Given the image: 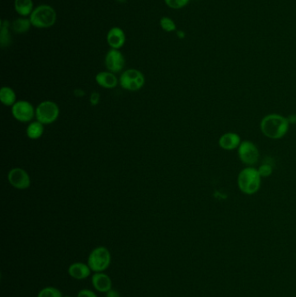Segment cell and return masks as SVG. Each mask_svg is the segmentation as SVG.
Instances as JSON below:
<instances>
[{
    "mask_svg": "<svg viewBox=\"0 0 296 297\" xmlns=\"http://www.w3.org/2000/svg\"><path fill=\"white\" fill-rule=\"evenodd\" d=\"M261 177L258 170L251 167L243 169L238 176L240 190L247 195L257 193L261 187Z\"/></svg>",
    "mask_w": 296,
    "mask_h": 297,
    "instance_id": "3957f363",
    "label": "cell"
},
{
    "mask_svg": "<svg viewBox=\"0 0 296 297\" xmlns=\"http://www.w3.org/2000/svg\"><path fill=\"white\" fill-rule=\"evenodd\" d=\"M241 138L237 133L229 132V133L223 134L222 137H220L219 144L223 150H232L239 147L241 144Z\"/></svg>",
    "mask_w": 296,
    "mask_h": 297,
    "instance_id": "9a60e30c",
    "label": "cell"
},
{
    "mask_svg": "<svg viewBox=\"0 0 296 297\" xmlns=\"http://www.w3.org/2000/svg\"><path fill=\"white\" fill-rule=\"evenodd\" d=\"M8 181L12 187L23 191L30 186L29 174L22 168H13L8 173Z\"/></svg>",
    "mask_w": 296,
    "mask_h": 297,
    "instance_id": "9c48e42d",
    "label": "cell"
},
{
    "mask_svg": "<svg viewBox=\"0 0 296 297\" xmlns=\"http://www.w3.org/2000/svg\"><path fill=\"white\" fill-rule=\"evenodd\" d=\"M37 297H63V296L57 288L46 287L39 291Z\"/></svg>",
    "mask_w": 296,
    "mask_h": 297,
    "instance_id": "44dd1931",
    "label": "cell"
},
{
    "mask_svg": "<svg viewBox=\"0 0 296 297\" xmlns=\"http://www.w3.org/2000/svg\"><path fill=\"white\" fill-rule=\"evenodd\" d=\"M160 25L162 27L163 30L167 32H171L177 29V25L171 18L168 17H163L160 20Z\"/></svg>",
    "mask_w": 296,
    "mask_h": 297,
    "instance_id": "7402d4cb",
    "label": "cell"
},
{
    "mask_svg": "<svg viewBox=\"0 0 296 297\" xmlns=\"http://www.w3.org/2000/svg\"><path fill=\"white\" fill-rule=\"evenodd\" d=\"M111 255L107 248L103 246L95 248L88 257V265L95 273L103 272L110 267Z\"/></svg>",
    "mask_w": 296,
    "mask_h": 297,
    "instance_id": "277c9868",
    "label": "cell"
},
{
    "mask_svg": "<svg viewBox=\"0 0 296 297\" xmlns=\"http://www.w3.org/2000/svg\"><path fill=\"white\" fill-rule=\"evenodd\" d=\"M10 23L6 20H3L1 22V29H0V44L1 46L8 47L11 42L10 30H9Z\"/></svg>",
    "mask_w": 296,
    "mask_h": 297,
    "instance_id": "ffe728a7",
    "label": "cell"
},
{
    "mask_svg": "<svg viewBox=\"0 0 296 297\" xmlns=\"http://www.w3.org/2000/svg\"><path fill=\"white\" fill-rule=\"evenodd\" d=\"M0 100L5 106H12L17 102V96L10 87L3 86L0 90Z\"/></svg>",
    "mask_w": 296,
    "mask_h": 297,
    "instance_id": "e0dca14e",
    "label": "cell"
},
{
    "mask_svg": "<svg viewBox=\"0 0 296 297\" xmlns=\"http://www.w3.org/2000/svg\"><path fill=\"white\" fill-rule=\"evenodd\" d=\"M272 171H273L272 167L270 166V164H264L263 165H261L259 170H258L260 176L263 177H269V176H270L272 174Z\"/></svg>",
    "mask_w": 296,
    "mask_h": 297,
    "instance_id": "cb8c5ba5",
    "label": "cell"
},
{
    "mask_svg": "<svg viewBox=\"0 0 296 297\" xmlns=\"http://www.w3.org/2000/svg\"><path fill=\"white\" fill-rule=\"evenodd\" d=\"M238 155L243 164L254 165L259 159V150L250 141H243L238 147Z\"/></svg>",
    "mask_w": 296,
    "mask_h": 297,
    "instance_id": "ba28073f",
    "label": "cell"
},
{
    "mask_svg": "<svg viewBox=\"0 0 296 297\" xmlns=\"http://www.w3.org/2000/svg\"><path fill=\"white\" fill-rule=\"evenodd\" d=\"M32 24L30 23V18H17L10 23V28L12 29L14 32L17 34H23L27 32L30 30V26Z\"/></svg>",
    "mask_w": 296,
    "mask_h": 297,
    "instance_id": "d6986e66",
    "label": "cell"
},
{
    "mask_svg": "<svg viewBox=\"0 0 296 297\" xmlns=\"http://www.w3.org/2000/svg\"><path fill=\"white\" fill-rule=\"evenodd\" d=\"M96 82L100 86L105 89H114L117 86L118 79L113 72L101 71L96 76Z\"/></svg>",
    "mask_w": 296,
    "mask_h": 297,
    "instance_id": "5bb4252c",
    "label": "cell"
},
{
    "mask_svg": "<svg viewBox=\"0 0 296 297\" xmlns=\"http://www.w3.org/2000/svg\"><path fill=\"white\" fill-rule=\"evenodd\" d=\"M164 2L167 4V6L170 7L171 9H181L190 2V0H164Z\"/></svg>",
    "mask_w": 296,
    "mask_h": 297,
    "instance_id": "603a6c76",
    "label": "cell"
},
{
    "mask_svg": "<svg viewBox=\"0 0 296 297\" xmlns=\"http://www.w3.org/2000/svg\"><path fill=\"white\" fill-rule=\"evenodd\" d=\"M91 282L95 290L101 293H107L112 289V282L110 277L103 272H97L94 275Z\"/></svg>",
    "mask_w": 296,
    "mask_h": 297,
    "instance_id": "7c38bea8",
    "label": "cell"
},
{
    "mask_svg": "<svg viewBox=\"0 0 296 297\" xmlns=\"http://www.w3.org/2000/svg\"><path fill=\"white\" fill-rule=\"evenodd\" d=\"M32 26L38 29H46L53 26L57 21V12L53 7L41 4L34 9L30 16Z\"/></svg>",
    "mask_w": 296,
    "mask_h": 297,
    "instance_id": "7a4b0ae2",
    "label": "cell"
},
{
    "mask_svg": "<svg viewBox=\"0 0 296 297\" xmlns=\"http://www.w3.org/2000/svg\"><path fill=\"white\" fill-rule=\"evenodd\" d=\"M14 8L17 13L23 17L30 16L34 10L33 2L32 0H15Z\"/></svg>",
    "mask_w": 296,
    "mask_h": 297,
    "instance_id": "2e32d148",
    "label": "cell"
},
{
    "mask_svg": "<svg viewBox=\"0 0 296 297\" xmlns=\"http://www.w3.org/2000/svg\"><path fill=\"white\" fill-rule=\"evenodd\" d=\"M288 118L278 114H270L261 122V130L266 137L279 139L284 137L289 130Z\"/></svg>",
    "mask_w": 296,
    "mask_h": 297,
    "instance_id": "6da1fadb",
    "label": "cell"
},
{
    "mask_svg": "<svg viewBox=\"0 0 296 297\" xmlns=\"http://www.w3.org/2000/svg\"><path fill=\"white\" fill-rule=\"evenodd\" d=\"M125 41H126L125 33L119 27L111 28L107 34V42L111 47V49L119 50L121 47L123 46Z\"/></svg>",
    "mask_w": 296,
    "mask_h": 297,
    "instance_id": "8fae6325",
    "label": "cell"
},
{
    "mask_svg": "<svg viewBox=\"0 0 296 297\" xmlns=\"http://www.w3.org/2000/svg\"></svg>",
    "mask_w": 296,
    "mask_h": 297,
    "instance_id": "f1b7e54d",
    "label": "cell"
},
{
    "mask_svg": "<svg viewBox=\"0 0 296 297\" xmlns=\"http://www.w3.org/2000/svg\"><path fill=\"white\" fill-rule=\"evenodd\" d=\"M106 297H121V295H120L118 291L111 289V290H110V291L107 292Z\"/></svg>",
    "mask_w": 296,
    "mask_h": 297,
    "instance_id": "4316f807",
    "label": "cell"
},
{
    "mask_svg": "<svg viewBox=\"0 0 296 297\" xmlns=\"http://www.w3.org/2000/svg\"><path fill=\"white\" fill-rule=\"evenodd\" d=\"M119 84L124 90L137 91L141 90L145 84V77L140 70L129 69L121 75Z\"/></svg>",
    "mask_w": 296,
    "mask_h": 297,
    "instance_id": "8992f818",
    "label": "cell"
},
{
    "mask_svg": "<svg viewBox=\"0 0 296 297\" xmlns=\"http://www.w3.org/2000/svg\"><path fill=\"white\" fill-rule=\"evenodd\" d=\"M43 131H44L43 124L38 121H33V122H30L27 127V137L32 140H37L43 136Z\"/></svg>",
    "mask_w": 296,
    "mask_h": 297,
    "instance_id": "ac0fdd59",
    "label": "cell"
},
{
    "mask_svg": "<svg viewBox=\"0 0 296 297\" xmlns=\"http://www.w3.org/2000/svg\"><path fill=\"white\" fill-rule=\"evenodd\" d=\"M59 113V107L55 102L43 101L36 108V119L43 125L53 124L57 120Z\"/></svg>",
    "mask_w": 296,
    "mask_h": 297,
    "instance_id": "5b68a950",
    "label": "cell"
},
{
    "mask_svg": "<svg viewBox=\"0 0 296 297\" xmlns=\"http://www.w3.org/2000/svg\"><path fill=\"white\" fill-rule=\"evenodd\" d=\"M77 297H97V296L93 291L84 289V290H82V291L78 292Z\"/></svg>",
    "mask_w": 296,
    "mask_h": 297,
    "instance_id": "d4e9b609",
    "label": "cell"
},
{
    "mask_svg": "<svg viewBox=\"0 0 296 297\" xmlns=\"http://www.w3.org/2000/svg\"><path fill=\"white\" fill-rule=\"evenodd\" d=\"M90 268L88 264L83 263H74L68 269V273L76 280H84L90 277Z\"/></svg>",
    "mask_w": 296,
    "mask_h": 297,
    "instance_id": "4fadbf2b",
    "label": "cell"
},
{
    "mask_svg": "<svg viewBox=\"0 0 296 297\" xmlns=\"http://www.w3.org/2000/svg\"><path fill=\"white\" fill-rule=\"evenodd\" d=\"M105 65L109 71L118 73L123 70L125 65V58L119 50L111 49L105 56Z\"/></svg>",
    "mask_w": 296,
    "mask_h": 297,
    "instance_id": "30bf717a",
    "label": "cell"
},
{
    "mask_svg": "<svg viewBox=\"0 0 296 297\" xmlns=\"http://www.w3.org/2000/svg\"><path fill=\"white\" fill-rule=\"evenodd\" d=\"M11 114L18 122L30 123L36 117V109L28 101H17L11 106Z\"/></svg>",
    "mask_w": 296,
    "mask_h": 297,
    "instance_id": "52a82bcc",
    "label": "cell"
},
{
    "mask_svg": "<svg viewBox=\"0 0 296 297\" xmlns=\"http://www.w3.org/2000/svg\"><path fill=\"white\" fill-rule=\"evenodd\" d=\"M100 100L99 94L97 92H93L90 96V104L92 105H97Z\"/></svg>",
    "mask_w": 296,
    "mask_h": 297,
    "instance_id": "484cf974",
    "label": "cell"
},
{
    "mask_svg": "<svg viewBox=\"0 0 296 297\" xmlns=\"http://www.w3.org/2000/svg\"><path fill=\"white\" fill-rule=\"evenodd\" d=\"M119 1H125V0H119Z\"/></svg>",
    "mask_w": 296,
    "mask_h": 297,
    "instance_id": "83f0119b",
    "label": "cell"
}]
</instances>
